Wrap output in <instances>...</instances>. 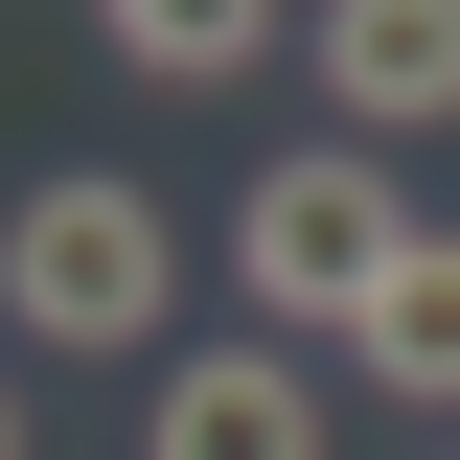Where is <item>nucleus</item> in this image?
I'll return each instance as SVG.
<instances>
[{"label":"nucleus","instance_id":"f257e3e1","mask_svg":"<svg viewBox=\"0 0 460 460\" xmlns=\"http://www.w3.org/2000/svg\"><path fill=\"white\" fill-rule=\"evenodd\" d=\"M414 253H438V230H414V184L368 162V138H299V162L230 184V277H253L277 345H368V299H392Z\"/></svg>","mask_w":460,"mask_h":460},{"label":"nucleus","instance_id":"f03ea898","mask_svg":"<svg viewBox=\"0 0 460 460\" xmlns=\"http://www.w3.org/2000/svg\"><path fill=\"white\" fill-rule=\"evenodd\" d=\"M162 299H184V230H162V184L47 162L23 208H0V323H23V345H162Z\"/></svg>","mask_w":460,"mask_h":460},{"label":"nucleus","instance_id":"7ed1b4c3","mask_svg":"<svg viewBox=\"0 0 460 460\" xmlns=\"http://www.w3.org/2000/svg\"><path fill=\"white\" fill-rule=\"evenodd\" d=\"M138 460H323V368L299 345H184L162 414H138Z\"/></svg>","mask_w":460,"mask_h":460},{"label":"nucleus","instance_id":"20e7f679","mask_svg":"<svg viewBox=\"0 0 460 460\" xmlns=\"http://www.w3.org/2000/svg\"><path fill=\"white\" fill-rule=\"evenodd\" d=\"M299 47H323V93H345V138H368V162L460 115V0H345V23H299Z\"/></svg>","mask_w":460,"mask_h":460},{"label":"nucleus","instance_id":"39448f33","mask_svg":"<svg viewBox=\"0 0 460 460\" xmlns=\"http://www.w3.org/2000/svg\"><path fill=\"white\" fill-rule=\"evenodd\" d=\"M93 47H115V69H138V93H230V69H277V47H299V23H253V0H115Z\"/></svg>","mask_w":460,"mask_h":460},{"label":"nucleus","instance_id":"423d86ee","mask_svg":"<svg viewBox=\"0 0 460 460\" xmlns=\"http://www.w3.org/2000/svg\"><path fill=\"white\" fill-rule=\"evenodd\" d=\"M345 368H368V392H392V414H460V230H438V253H414L392 299H368V345H345Z\"/></svg>","mask_w":460,"mask_h":460},{"label":"nucleus","instance_id":"0eeeda50","mask_svg":"<svg viewBox=\"0 0 460 460\" xmlns=\"http://www.w3.org/2000/svg\"><path fill=\"white\" fill-rule=\"evenodd\" d=\"M0 460H23V392H0Z\"/></svg>","mask_w":460,"mask_h":460}]
</instances>
